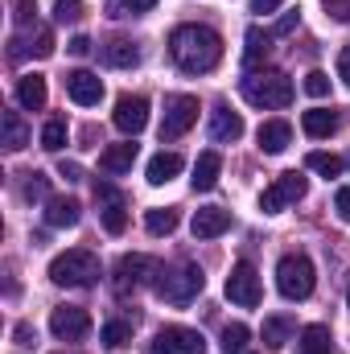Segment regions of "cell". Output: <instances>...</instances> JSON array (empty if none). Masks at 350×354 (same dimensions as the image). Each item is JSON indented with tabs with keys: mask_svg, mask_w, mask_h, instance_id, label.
I'll return each mask as SVG.
<instances>
[{
	"mask_svg": "<svg viewBox=\"0 0 350 354\" xmlns=\"http://www.w3.org/2000/svg\"><path fill=\"white\" fill-rule=\"evenodd\" d=\"M169 54L185 75H206L223 58V37L206 25H177L169 37Z\"/></svg>",
	"mask_w": 350,
	"mask_h": 354,
	"instance_id": "6da1fadb",
	"label": "cell"
},
{
	"mask_svg": "<svg viewBox=\"0 0 350 354\" xmlns=\"http://www.w3.org/2000/svg\"><path fill=\"white\" fill-rule=\"evenodd\" d=\"M293 79L288 75H280V71H268V75H248L243 79V99L252 103V107H288L293 103Z\"/></svg>",
	"mask_w": 350,
	"mask_h": 354,
	"instance_id": "7a4b0ae2",
	"label": "cell"
},
{
	"mask_svg": "<svg viewBox=\"0 0 350 354\" xmlns=\"http://www.w3.org/2000/svg\"><path fill=\"white\" fill-rule=\"evenodd\" d=\"M50 280L62 284V288H91V284L99 280V260H95L91 252H83V248L62 252V256H54V264H50Z\"/></svg>",
	"mask_w": 350,
	"mask_h": 354,
	"instance_id": "3957f363",
	"label": "cell"
},
{
	"mask_svg": "<svg viewBox=\"0 0 350 354\" xmlns=\"http://www.w3.org/2000/svg\"><path fill=\"white\" fill-rule=\"evenodd\" d=\"M313 284H317V272L309 264V256L293 252V256H284V260L276 264V288H280V297L305 301V297L313 292Z\"/></svg>",
	"mask_w": 350,
	"mask_h": 354,
	"instance_id": "277c9868",
	"label": "cell"
},
{
	"mask_svg": "<svg viewBox=\"0 0 350 354\" xmlns=\"http://www.w3.org/2000/svg\"><path fill=\"white\" fill-rule=\"evenodd\" d=\"M202 284H206L202 268L185 264V268H177V272H161V280H157L153 288H157V297L169 301V305H190V301L202 292Z\"/></svg>",
	"mask_w": 350,
	"mask_h": 354,
	"instance_id": "5b68a950",
	"label": "cell"
},
{
	"mask_svg": "<svg viewBox=\"0 0 350 354\" xmlns=\"http://www.w3.org/2000/svg\"><path fill=\"white\" fill-rule=\"evenodd\" d=\"M198 124V99L194 95H169L165 99V120H161V140H177Z\"/></svg>",
	"mask_w": 350,
	"mask_h": 354,
	"instance_id": "8992f818",
	"label": "cell"
},
{
	"mask_svg": "<svg viewBox=\"0 0 350 354\" xmlns=\"http://www.w3.org/2000/svg\"><path fill=\"white\" fill-rule=\"evenodd\" d=\"M305 189H309V185H305V177H301V174H280L260 194V210H264V214H280L284 206L301 202V198H305Z\"/></svg>",
	"mask_w": 350,
	"mask_h": 354,
	"instance_id": "52a82bcc",
	"label": "cell"
},
{
	"mask_svg": "<svg viewBox=\"0 0 350 354\" xmlns=\"http://www.w3.org/2000/svg\"><path fill=\"white\" fill-rule=\"evenodd\" d=\"M227 301H235L243 309H256L260 305V272L248 264V260H239V264L231 268V276H227Z\"/></svg>",
	"mask_w": 350,
	"mask_h": 354,
	"instance_id": "ba28073f",
	"label": "cell"
},
{
	"mask_svg": "<svg viewBox=\"0 0 350 354\" xmlns=\"http://www.w3.org/2000/svg\"><path fill=\"white\" fill-rule=\"evenodd\" d=\"M50 334H54L58 342H83L91 334L87 309H79V305H58V309L50 313Z\"/></svg>",
	"mask_w": 350,
	"mask_h": 354,
	"instance_id": "9c48e42d",
	"label": "cell"
},
{
	"mask_svg": "<svg viewBox=\"0 0 350 354\" xmlns=\"http://www.w3.org/2000/svg\"><path fill=\"white\" fill-rule=\"evenodd\" d=\"M111 124L124 132V136H140L145 124H149V99L145 95H120L116 111H111Z\"/></svg>",
	"mask_w": 350,
	"mask_h": 354,
	"instance_id": "30bf717a",
	"label": "cell"
},
{
	"mask_svg": "<svg viewBox=\"0 0 350 354\" xmlns=\"http://www.w3.org/2000/svg\"><path fill=\"white\" fill-rule=\"evenodd\" d=\"M161 272H165V268L157 264L153 256H124V260H120V280H116V284H120V292H128V288L149 284V280L161 276ZM153 284H157V280H153Z\"/></svg>",
	"mask_w": 350,
	"mask_h": 354,
	"instance_id": "8fae6325",
	"label": "cell"
},
{
	"mask_svg": "<svg viewBox=\"0 0 350 354\" xmlns=\"http://www.w3.org/2000/svg\"><path fill=\"white\" fill-rule=\"evenodd\" d=\"M66 95H71L79 107H99V103H103V83H99V75H91V71H75V75H66Z\"/></svg>",
	"mask_w": 350,
	"mask_h": 354,
	"instance_id": "7c38bea8",
	"label": "cell"
},
{
	"mask_svg": "<svg viewBox=\"0 0 350 354\" xmlns=\"http://www.w3.org/2000/svg\"><path fill=\"white\" fill-rule=\"evenodd\" d=\"M239 136H243V115L231 111L227 103H219V107L210 111V140H214V145H231V140H239Z\"/></svg>",
	"mask_w": 350,
	"mask_h": 354,
	"instance_id": "4fadbf2b",
	"label": "cell"
},
{
	"mask_svg": "<svg viewBox=\"0 0 350 354\" xmlns=\"http://www.w3.org/2000/svg\"><path fill=\"white\" fill-rule=\"evenodd\" d=\"M194 239H214V235H223L227 227H231V210H223V206H206V210H198L194 214Z\"/></svg>",
	"mask_w": 350,
	"mask_h": 354,
	"instance_id": "5bb4252c",
	"label": "cell"
},
{
	"mask_svg": "<svg viewBox=\"0 0 350 354\" xmlns=\"http://www.w3.org/2000/svg\"><path fill=\"white\" fill-rule=\"evenodd\" d=\"M132 161H136V145H132V140H124V145H107V149L99 153V169H103V174H128Z\"/></svg>",
	"mask_w": 350,
	"mask_h": 354,
	"instance_id": "9a60e30c",
	"label": "cell"
},
{
	"mask_svg": "<svg viewBox=\"0 0 350 354\" xmlns=\"http://www.w3.org/2000/svg\"><path fill=\"white\" fill-rule=\"evenodd\" d=\"M256 140H260V149L264 153H284L288 149V140H293V128L284 124V120H264L260 124V132H256Z\"/></svg>",
	"mask_w": 350,
	"mask_h": 354,
	"instance_id": "2e32d148",
	"label": "cell"
},
{
	"mask_svg": "<svg viewBox=\"0 0 350 354\" xmlns=\"http://www.w3.org/2000/svg\"><path fill=\"white\" fill-rule=\"evenodd\" d=\"M219 174H223V157L210 149V153H202V157L194 161V177H190V185L206 194V189H214V185H219Z\"/></svg>",
	"mask_w": 350,
	"mask_h": 354,
	"instance_id": "e0dca14e",
	"label": "cell"
},
{
	"mask_svg": "<svg viewBox=\"0 0 350 354\" xmlns=\"http://www.w3.org/2000/svg\"><path fill=\"white\" fill-rule=\"evenodd\" d=\"M79 218H83V206L75 198H50L46 202V223L50 227H79Z\"/></svg>",
	"mask_w": 350,
	"mask_h": 354,
	"instance_id": "ac0fdd59",
	"label": "cell"
},
{
	"mask_svg": "<svg viewBox=\"0 0 350 354\" xmlns=\"http://www.w3.org/2000/svg\"><path fill=\"white\" fill-rule=\"evenodd\" d=\"M0 132H4L0 145H4L8 153H21V149L29 145V124H25L17 111H4V115H0Z\"/></svg>",
	"mask_w": 350,
	"mask_h": 354,
	"instance_id": "d6986e66",
	"label": "cell"
},
{
	"mask_svg": "<svg viewBox=\"0 0 350 354\" xmlns=\"http://www.w3.org/2000/svg\"><path fill=\"white\" fill-rule=\"evenodd\" d=\"M301 128H305L313 140H326V136H334V132H338V115H334V111H326V107H313V111H305V115H301Z\"/></svg>",
	"mask_w": 350,
	"mask_h": 354,
	"instance_id": "ffe728a7",
	"label": "cell"
},
{
	"mask_svg": "<svg viewBox=\"0 0 350 354\" xmlns=\"http://www.w3.org/2000/svg\"><path fill=\"white\" fill-rule=\"evenodd\" d=\"M17 103L29 107V111L46 107V79H42V75H25V79L17 83Z\"/></svg>",
	"mask_w": 350,
	"mask_h": 354,
	"instance_id": "44dd1931",
	"label": "cell"
},
{
	"mask_svg": "<svg viewBox=\"0 0 350 354\" xmlns=\"http://www.w3.org/2000/svg\"><path fill=\"white\" fill-rule=\"evenodd\" d=\"M293 330H297V326H293L288 317H264L260 338H264V346H268V351H280V346H288Z\"/></svg>",
	"mask_w": 350,
	"mask_h": 354,
	"instance_id": "7402d4cb",
	"label": "cell"
},
{
	"mask_svg": "<svg viewBox=\"0 0 350 354\" xmlns=\"http://www.w3.org/2000/svg\"><path fill=\"white\" fill-rule=\"evenodd\" d=\"M181 174V157L177 153H157L153 161H149V185H165V181H174Z\"/></svg>",
	"mask_w": 350,
	"mask_h": 354,
	"instance_id": "603a6c76",
	"label": "cell"
},
{
	"mask_svg": "<svg viewBox=\"0 0 350 354\" xmlns=\"http://www.w3.org/2000/svg\"><path fill=\"white\" fill-rule=\"evenodd\" d=\"M103 62L116 66V71H128V66L140 62V50L132 41H111V46H103Z\"/></svg>",
	"mask_w": 350,
	"mask_h": 354,
	"instance_id": "cb8c5ba5",
	"label": "cell"
},
{
	"mask_svg": "<svg viewBox=\"0 0 350 354\" xmlns=\"http://www.w3.org/2000/svg\"><path fill=\"white\" fill-rule=\"evenodd\" d=\"M165 334H169V342L177 346V354H206V338H202L198 330H185V326H169Z\"/></svg>",
	"mask_w": 350,
	"mask_h": 354,
	"instance_id": "d4e9b609",
	"label": "cell"
},
{
	"mask_svg": "<svg viewBox=\"0 0 350 354\" xmlns=\"http://www.w3.org/2000/svg\"><path fill=\"white\" fill-rule=\"evenodd\" d=\"M330 342H334L330 326H305L301 330V354H330Z\"/></svg>",
	"mask_w": 350,
	"mask_h": 354,
	"instance_id": "484cf974",
	"label": "cell"
},
{
	"mask_svg": "<svg viewBox=\"0 0 350 354\" xmlns=\"http://www.w3.org/2000/svg\"><path fill=\"white\" fill-rule=\"evenodd\" d=\"M145 227H149V235H174L177 231V210H169V206L149 210V214H145Z\"/></svg>",
	"mask_w": 350,
	"mask_h": 354,
	"instance_id": "4316f807",
	"label": "cell"
},
{
	"mask_svg": "<svg viewBox=\"0 0 350 354\" xmlns=\"http://www.w3.org/2000/svg\"><path fill=\"white\" fill-rule=\"evenodd\" d=\"M99 342H103L107 351H124V346L132 342V326H128V322H107V326L99 330Z\"/></svg>",
	"mask_w": 350,
	"mask_h": 354,
	"instance_id": "83f0119b",
	"label": "cell"
},
{
	"mask_svg": "<svg viewBox=\"0 0 350 354\" xmlns=\"http://www.w3.org/2000/svg\"><path fill=\"white\" fill-rule=\"evenodd\" d=\"M248 338H252V330L243 326V322H231V326H223V354H243V346H248Z\"/></svg>",
	"mask_w": 350,
	"mask_h": 354,
	"instance_id": "f1b7e54d",
	"label": "cell"
},
{
	"mask_svg": "<svg viewBox=\"0 0 350 354\" xmlns=\"http://www.w3.org/2000/svg\"><path fill=\"white\" fill-rule=\"evenodd\" d=\"M305 165H309L313 174H322V177H338V174H342V157L322 153V149H317V153H309V157H305Z\"/></svg>",
	"mask_w": 350,
	"mask_h": 354,
	"instance_id": "f546056e",
	"label": "cell"
},
{
	"mask_svg": "<svg viewBox=\"0 0 350 354\" xmlns=\"http://www.w3.org/2000/svg\"><path fill=\"white\" fill-rule=\"evenodd\" d=\"M66 120H50L46 128H42V149H50V153H62L66 149Z\"/></svg>",
	"mask_w": 350,
	"mask_h": 354,
	"instance_id": "4dcf8cb0",
	"label": "cell"
},
{
	"mask_svg": "<svg viewBox=\"0 0 350 354\" xmlns=\"http://www.w3.org/2000/svg\"><path fill=\"white\" fill-rule=\"evenodd\" d=\"M12 54H17V58H21V54L50 58V54H54V33H50V29H37V33H33V41H29V46H21V50H12Z\"/></svg>",
	"mask_w": 350,
	"mask_h": 354,
	"instance_id": "1f68e13d",
	"label": "cell"
},
{
	"mask_svg": "<svg viewBox=\"0 0 350 354\" xmlns=\"http://www.w3.org/2000/svg\"><path fill=\"white\" fill-rule=\"evenodd\" d=\"M157 0H111L107 4V12L111 17H140V12H149Z\"/></svg>",
	"mask_w": 350,
	"mask_h": 354,
	"instance_id": "d6a6232c",
	"label": "cell"
},
{
	"mask_svg": "<svg viewBox=\"0 0 350 354\" xmlns=\"http://www.w3.org/2000/svg\"><path fill=\"white\" fill-rule=\"evenodd\" d=\"M25 198H29V202H50V177L29 174L25 177Z\"/></svg>",
	"mask_w": 350,
	"mask_h": 354,
	"instance_id": "836d02e7",
	"label": "cell"
},
{
	"mask_svg": "<svg viewBox=\"0 0 350 354\" xmlns=\"http://www.w3.org/2000/svg\"><path fill=\"white\" fill-rule=\"evenodd\" d=\"M83 12H87V8H83V0H58V4H54V17H58L62 25H79V21H83Z\"/></svg>",
	"mask_w": 350,
	"mask_h": 354,
	"instance_id": "e575fe53",
	"label": "cell"
},
{
	"mask_svg": "<svg viewBox=\"0 0 350 354\" xmlns=\"http://www.w3.org/2000/svg\"><path fill=\"white\" fill-rule=\"evenodd\" d=\"M103 227H107V235H124L128 210H124V206H103Z\"/></svg>",
	"mask_w": 350,
	"mask_h": 354,
	"instance_id": "d590c367",
	"label": "cell"
},
{
	"mask_svg": "<svg viewBox=\"0 0 350 354\" xmlns=\"http://www.w3.org/2000/svg\"><path fill=\"white\" fill-rule=\"evenodd\" d=\"M305 95L326 99V95H330V75H326V71H309V75H305Z\"/></svg>",
	"mask_w": 350,
	"mask_h": 354,
	"instance_id": "8d00e7d4",
	"label": "cell"
},
{
	"mask_svg": "<svg viewBox=\"0 0 350 354\" xmlns=\"http://www.w3.org/2000/svg\"><path fill=\"white\" fill-rule=\"evenodd\" d=\"M268 37L272 33H260V29H248V62H256L264 50H268Z\"/></svg>",
	"mask_w": 350,
	"mask_h": 354,
	"instance_id": "74e56055",
	"label": "cell"
},
{
	"mask_svg": "<svg viewBox=\"0 0 350 354\" xmlns=\"http://www.w3.org/2000/svg\"><path fill=\"white\" fill-rule=\"evenodd\" d=\"M95 198H99L103 206H124V194H120L116 185H107V181H95Z\"/></svg>",
	"mask_w": 350,
	"mask_h": 354,
	"instance_id": "f35d334b",
	"label": "cell"
},
{
	"mask_svg": "<svg viewBox=\"0 0 350 354\" xmlns=\"http://www.w3.org/2000/svg\"><path fill=\"white\" fill-rule=\"evenodd\" d=\"M297 21H301V12H284V17L272 25V37H288V33L297 29Z\"/></svg>",
	"mask_w": 350,
	"mask_h": 354,
	"instance_id": "ab89813d",
	"label": "cell"
},
{
	"mask_svg": "<svg viewBox=\"0 0 350 354\" xmlns=\"http://www.w3.org/2000/svg\"><path fill=\"white\" fill-rule=\"evenodd\" d=\"M334 210H338L342 223H350V185H342V189L334 194Z\"/></svg>",
	"mask_w": 350,
	"mask_h": 354,
	"instance_id": "60d3db41",
	"label": "cell"
},
{
	"mask_svg": "<svg viewBox=\"0 0 350 354\" xmlns=\"http://www.w3.org/2000/svg\"><path fill=\"white\" fill-rule=\"evenodd\" d=\"M334 21H350V0H322Z\"/></svg>",
	"mask_w": 350,
	"mask_h": 354,
	"instance_id": "b9f144b4",
	"label": "cell"
},
{
	"mask_svg": "<svg viewBox=\"0 0 350 354\" xmlns=\"http://www.w3.org/2000/svg\"><path fill=\"white\" fill-rule=\"evenodd\" d=\"M12 338H17L21 346H33V342H37V330H33L29 322H21V326H12Z\"/></svg>",
	"mask_w": 350,
	"mask_h": 354,
	"instance_id": "7bdbcfd3",
	"label": "cell"
},
{
	"mask_svg": "<svg viewBox=\"0 0 350 354\" xmlns=\"http://www.w3.org/2000/svg\"><path fill=\"white\" fill-rule=\"evenodd\" d=\"M33 12H37V0H17V12L12 17H17V25H29Z\"/></svg>",
	"mask_w": 350,
	"mask_h": 354,
	"instance_id": "ee69618b",
	"label": "cell"
},
{
	"mask_svg": "<svg viewBox=\"0 0 350 354\" xmlns=\"http://www.w3.org/2000/svg\"><path fill=\"white\" fill-rule=\"evenodd\" d=\"M149 354H177V346L169 342V334L161 330V334H157V342H153V351H149Z\"/></svg>",
	"mask_w": 350,
	"mask_h": 354,
	"instance_id": "f6af8a7d",
	"label": "cell"
},
{
	"mask_svg": "<svg viewBox=\"0 0 350 354\" xmlns=\"http://www.w3.org/2000/svg\"><path fill=\"white\" fill-rule=\"evenodd\" d=\"M284 0H252V12H260V17H268V12H276Z\"/></svg>",
	"mask_w": 350,
	"mask_h": 354,
	"instance_id": "bcb514c9",
	"label": "cell"
},
{
	"mask_svg": "<svg viewBox=\"0 0 350 354\" xmlns=\"http://www.w3.org/2000/svg\"><path fill=\"white\" fill-rule=\"evenodd\" d=\"M338 79H342V83L350 87V46L342 50V54H338Z\"/></svg>",
	"mask_w": 350,
	"mask_h": 354,
	"instance_id": "7dc6e473",
	"label": "cell"
},
{
	"mask_svg": "<svg viewBox=\"0 0 350 354\" xmlns=\"http://www.w3.org/2000/svg\"><path fill=\"white\" fill-rule=\"evenodd\" d=\"M58 174L66 177V181H79V177H83V169H79L75 161H62V165H58Z\"/></svg>",
	"mask_w": 350,
	"mask_h": 354,
	"instance_id": "c3c4849f",
	"label": "cell"
},
{
	"mask_svg": "<svg viewBox=\"0 0 350 354\" xmlns=\"http://www.w3.org/2000/svg\"><path fill=\"white\" fill-rule=\"evenodd\" d=\"M71 54H75V58H87V54H91V41H87V37H75V41H71Z\"/></svg>",
	"mask_w": 350,
	"mask_h": 354,
	"instance_id": "681fc988",
	"label": "cell"
},
{
	"mask_svg": "<svg viewBox=\"0 0 350 354\" xmlns=\"http://www.w3.org/2000/svg\"><path fill=\"white\" fill-rule=\"evenodd\" d=\"M347 305H350V297H347Z\"/></svg>",
	"mask_w": 350,
	"mask_h": 354,
	"instance_id": "f907efd6",
	"label": "cell"
},
{
	"mask_svg": "<svg viewBox=\"0 0 350 354\" xmlns=\"http://www.w3.org/2000/svg\"><path fill=\"white\" fill-rule=\"evenodd\" d=\"M58 354H62V351H58Z\"/></svg>",
	"mask_w": 350,
	"mask_h": 354,
	"instance_id": "816d5d0a",
	"label": "cell"
}]
</instances>
